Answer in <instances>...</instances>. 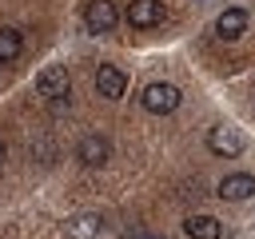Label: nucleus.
Returning a JSON list of instances; mask_svg holds the SVG:
<instances>
[{
	"instance_id": "obj_2",
	"label": "nucleus",
	"mask_w": 255,
	"mask_h": 239,
	"mask_svg": "<svg viewBox=\"0 0 255 239\" xmlns=\"http://www.w3.org/2000/svg\"><path fill=\"white\" fill-rule=\"evenodd\" d=\"M139 104H143V112H151V116H167V112L179 108V88L155 80V84H147V88L139 92Z\"/></svg>"
},
{
	"instance_id": "obj_5",
	"label": "nucleus",
	"mask_w": 255,
	"mask_h": 239,
	"mask_svg": "<svg viewBox=\"0 0 255 239\" xmlns=\"http://www.w3.org/2000/svg\"><path fill=\"white\" fill-rule=\"evenodd\" d=\"M207 147H211L215 155L231 159V155H239V151H243V135H239L235 127H227V123H219V127H211V131H207Z\"/></svg>"
},
{
	"instance_id": "obj_8",
	"label": "nucleus",
	"mask_w": 255,
	"mask_h": 239,
	"mask_svg": "<svg viewBox=\"0 0 255 239\" xmlns=\"http://www.w3.org/2000/svg\"><path fill=\"white\" fill-rule=\"evenodd\" d=\"M124 88H128V76H124L120 68H112V64H100V72H96V92H100L104 100H120Z\"/></svg>"
},
{
	"instance_id": "obj_10",
	"label": "nucleus",
	"mask_w": 255,
	"mask_h": 239,
	"mask_svg": "<svg viewBox=\"0 0 255 239\" xmlns=\"http://www.w3.org/2000/svg\"><path fill=\"white\" fill-rule=\"evenodd\" d=\"M183 231H187L191 239H219V235H223V223H219L215 215H187V219H183Z\"/></svg>"
},
{
	"instance_id": "obj_9",
	"label": "nucleus",
	"mask_w": 255,
	"mask_h": 239,
	"mask_svg": "<svg viewBox=\"0 0 255 239\" xmlns=\"http://www.w3.org/2000/svg\"><path fill=\"white\" fill-rule=\"evenodd\" d=\"M247 32V12L243 8H223L219 20H215V36L219 40H239Z\"/></svg>"
},
{
	"instance_id": "obj_7",
	"label": "nucleus",
	"mask_w": 255,
	"mask_h": 239,
	"mask_svg": "<svg viewBox=\"0 0 255 239\" xmlns=\"http://www.w3.org/2000/svg\"><path fill=\"white\" fill-rule=\"evenodd\" d=\"M128 24L131 28H155V24H163V0H131L128 4Z\"/></svg>"
},
{
	"instance_id": "obj_12",
	"label": "nucleus",
	"mask_w": 255,
	"mask_h": 239,
	"mask_svg": "<svg viewBox=\"0 0 255 239\" xmlns=\"http://www.w3.org/2000/svg\"><path fill=\"white\" fill-rule=\"evenodd\" d=\"M20 48H24L20 32H16V28H0V64H12V60L20 56Z\"/></svg>"
},
{
	"instance_id": "obj_11",
	"label": "nucleus",
	"mask_w": 255,
	"mask_h": 239,
	"mask_svg": "<svg viewBox=\"0 0 255 239\" xmlns=\"http://www.w3.org/2000/svg\"><path fill=\"white\" fill-rule=\"evenodd\" d=\"M68 231H72L76 239H100V235H104V219H100V215H76V219L68 223Z\"/></svg>"
},
{
	"instance_id": "obj_14",
	"label": "nucleus",
	"mask_w": 255,
	"mask_h": 239,
	"mask_svg": "<svg viewBox=\"0 0 255 239\" xmlns=\"http://www.w3.org/2000/svg\"><path fill=\"white\" fill-rule=\"evenodd\" d=\"M139 239H147V235H139Z\"/></svg>"
},
{
	"instance_id": "obj_1",
	"label": "nucleus",
	"mask_w": 255,
	"mask_h": 239,
	"mask_svg": "<svg viewBox=\"0 0 255 239\" xmlns=\"http://www.w3.org/2000/svg\"><path fill=\"white\" fill-rule=\"evenodd\" d=\"M36 96H44V100H52L56 104V112L68 104V96H72V80H68V68H60V64H48L40 76H36Z\"/></svg>"
},
{
	"instance_id": "obj_3",
	"label": "nucleus",
	"mask_w": 255,
	"mask_h": 239,
	"mask_svg": "<svg viewBox=\"0 0 255 239\" xmlns=\"http://www.w3.org/2000/svg\"><path fill=\"white\" fill-rule=\"evenodd\" d=\"M108 155H112V143H108L100 131H92V135H84V139L76 143V159H80L84 167H104Z\"/></svg>"
},
{
	"instance_id": "obj_13",
	"label": "nucleus",
	"mask_w": 255,
	"mask_h": 239,
	"mask_svg": "<svg viewBox=\"0 0 255 239\" xmlns=\"http://www.w3.org/2000/svg\"><path fill=\"white\" fill-rule=\"evenodd\" d=\"M0 163H4V139H0Z\"/></svg>"
},
{
	"instance_id": "obj_4",
	"label": "nucleus",
	"mask_w": 255,
	"mask_h": 239,
	"mask_svg": "<svg viewBox=\"0 0 255 239\" xmlns=\"http://www.w3.org/2000/svg\"><path fill=\"white\" fill-rule=\"evenodd\" d=\"M84 24H88L92 32H112V28L120 24V12H116L112 0H88V8H84Z\"/></svg>"
},
{
	"instance_id": "obj_6",
	"label": "nucleus",
	"mask_w": 255,
	"mask_h": 239,
	"mask_svg": "<svg viewBox=\"0 0 255 239\" xmlns=\"http://www.w3.org/2000/svg\"><path fill=\"white\" fill-rule=\"evenodd\" d=\"M251 195H255V175H247V171H231V175L219 179V199L239 203V199H251Z\"/></svg>"
}]
</instances>
